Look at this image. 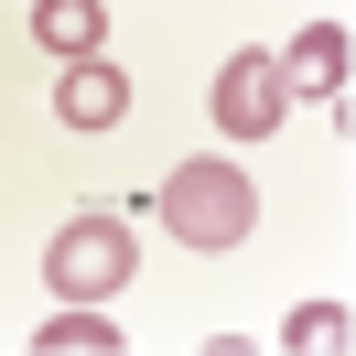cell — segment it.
<instances>
[{"label": "cell", "instance_id": "277c9868", "mask_svg": "<svg viewBox=\"0 0 356 356\" xmlns=\"http://www.w3.org/2000/svg\"><path fill=\"white\" fill-rule=\"evenodd\" d=\"M119 108H130V76H119L108 54H76V65L54 76V119H65V130H119Z\"/></svg>", "mask_w": 356, "mask_h": 356}, {"label": "cell", "instance_id": "7a4b0ae2", "mask_svg": "<svg viewBox=\"0 0 356 356\" xmlns=\"http://www.w3.org/2000/svg\"><path fill=\"white\" fill-rule=\"evenodd\" d=\"M44 281L65 291V302H108V291L130 281V227H119V216H76V227H54Z\"/></svg>", "mask_w": 356, "mask_h": 356}, {"label": "cell", "instance_id": "8992f818", "mask_svg": "<svg viewBox=\"0 0 356 356\" xmlns=\"http://www.w3.org/2000/svg\"><path fill=\"white\" fill-rule=\"evenodd\" d=\"M33 33H44V54H97V33H108V11L97 0H33Z\"/></svg>", "mask_w": 356, "mask_h": 356}, {"label": "cell", "instance_id": "ba28073f", "mask_svg": "<svg viewBox=\"0 0 356 356\" xmlns=\"http://www.w3.org/2000/svg\"><path fill=\"white\" fill-rule=\"evenodd\" d=\"M281 346H346V302H302V313H291V324H281Z\"/></svg>", "mask_w": 356, "mask_h": 356}, {"label": "cell", "instance_id": "6da1fadb", "mask_svg": "<svg viewBox=\"0 0 356 356\" xmlns=\"http://www.w3.org/2000/svg\"><path fill=\"white\" fill-rule=\"evenodd\" d=\"M162 227H173L184 248H238L248 227H259V184L238 173V162H173V173L152 184Z\"/></svg>", "mask_w": 356, "mask_h": 356}, {"label": "cell", "instance_id": "5b68a950", "mask_svg": "<svg viewBox=\"0 0 356 356\" xmlns=\"http://www.w3.org/2000/svg\"><path fill=\"white\" fill-rule=\"evenodd\" d=\"M346 22H313V33H291V54H281V87L291 97H324L334 119H346Z\"/></svg>", "mask_w": 356, "mask_h": 356}, {"label": "cell", "instance_id": "52a82bcc", "mask_svg": "<svg viewBox=\"0 0 356 356\" xmlns=\"http://www.w3.org/2000/svg\"><path fill=\"white\" fill-rule=\"evenodd\" d=\"M44 356H119V324L97 302H65V313H44V334H33Z\"/></svg>", "mask_w": 356, "mask_h": 356}, {"label": "cell", "instance_id": "3957f363", "mask_svg": "<svg viewBox=\"0 0 356 356\" xmlns=\"http://www.w3.org/2000/svg\"><path fill=\"white\" fill-rule=\"evenodd\" d=\"M281 108H291V87H281L270 54H227V65H216V130L227 140H270Z\"/></svg>", "mask_w": 356, "mask_h": 356}]
</instances>
